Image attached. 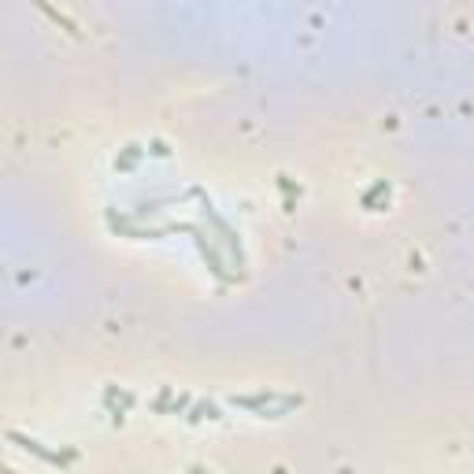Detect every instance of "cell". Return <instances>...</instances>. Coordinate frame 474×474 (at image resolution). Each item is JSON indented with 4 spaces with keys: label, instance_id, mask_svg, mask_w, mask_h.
I'll return each instance as SVG.
<instances>
[{
    "label": "cell",
    "instance_id": "6da1fadb",
    "mask_svg": "<svg viewBox=\"0 0 474 474\" xmlns=\"http://www.w3.org/2000/svg\"><path fill=\"white\" fill-rule=\"evenodd\" d=\"M12 442L19 445V449H26V452H33V456H41V460H49V463H71L75 460V452H67V456H59V452H49L41 442H30V437H23V433H12Z\"/></svg>",
    "mask_w": 474,
    "mask_h": 474
}]
</instances>
